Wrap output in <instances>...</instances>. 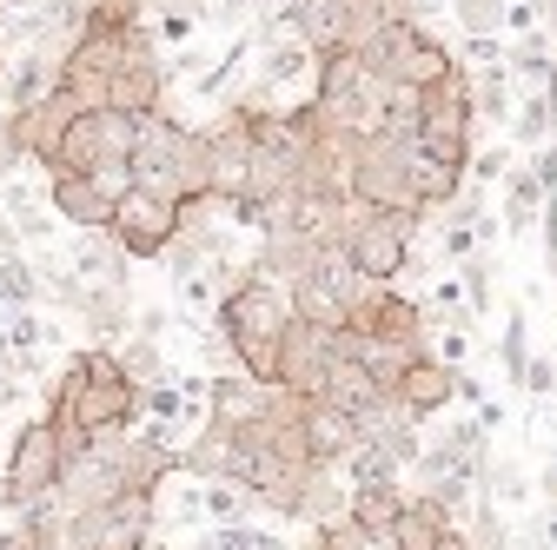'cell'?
<instances>
[{
  "instance_id": "b9f144b4",
  "label": "cell",
  "mask_w": 557,
  "mask_h": 550,
  "mask_svg": "<svg viewBox=\"0 0 557 550\" xmlns=\"http://www.w3.org/2000/svg\"><path fill=\"white\" fill-rule=\"evenodd\" d=\"M14 166H21V147H14V126H8V113H0V186L14 179Z\"/></svg>"
},
{
  "instance_id": "7c38bea8",
  "label": "cell",
  "mask_w": 557,
  "mask_h": 550,
  "mask_svg": "<svg viewBox=\"0 0 557 550\" xmlns=\"http://www.w3.org/2000/svg\"><path fill=\"white\" fill-rule=\"evenodd\" d=\"M81 107L66 100L60 87L47 93V100H34V107H21V113H8V126H14V147H21V160H34V166H47L53 173V147H60V133H66V120H74Z\"/></svg>"
},
{
  "instance_id": "7402d4cb",
  "label": "cell",
  "mask_w": 557,
  "mask_h": 550,
  "mask_svg": "<svg viewBox=\"0 0 557 550\" xmlns=\"http://www.w3.org/2000/svg\"><path fill=\"white\" fill-rule=\"evenodd\" d=\"M511 107H518V80L505 74V66L471 74V120L478 126H511Z\"/></svg>"
},
{
  "instance_id": "4dcf8cb0",
  "label": "cell",
  "mask_w": 557,
  "mask_h": 550,
  "mask_svg": "<svg viewBox=\"0 0 557 550\" xmlns=\"http://www.w3.org/2000/svg\"><path fill=\"white\" fill-rule=\"evenodd\" d=\"M113 359H120V372H126L133 385H153V378H166V359H160V346H153V338H126V346H120Z\"/></svg>"
},
{
  "instance_id": "ba28073f",
  "label": "cell",
  "mask_w": 557,
  "mask_h": 550,
  "mask_svg": "<svg viewBox=\"0 0 557 550\" xmlns=\"http://www.w3.org/2000/svg\"><path fill=\"white\" fill-rule=\"evenodd\" d=\"M352 332L379 338V346H398V352H425V305H418L411 292L398 286H366L352 299V318H345Z\"/></svg>"
},
{
  "instance_id": "5b68a950",
  "label": "cell",
  "mask_w": 557,
  "mask_h": 550,
  "mask_svg": "<svg viewBox=\"0 0 557 550\" xmlns=\"http://www.w3.org/2000/svg\"><path fill=\"white\" fill-rule=\"evenodd\" d=\"M432 213H359L352 226H345V259H352V272L366 286H392L405 252L418 246V233H425Z\"/></svg>"
},
{
  "instance_id": "d6986e66",
  "label": "cell",
  "mask_w": 557,
  "mask_h": 550,
  "mask_svg": "<svg viewBox=\"0 0 557 550\" xmlns=\"http://www.w3.org/2000/svg\"><path fill=\"white\" fill-rule=\"evenodd\" d=\"M319 398H325V404H338L345 418H359V411H372L385 391L372 385V372H366L359 359H338V352H332V372H325V391H319Z\"/></svg>"
},
{
  "instance_id": "8fae6325",
  "label": "cell",
  "mask_w": 557,
  "mask_h": 550,
  "mask_svg": "<svg viewBox=\"0 0 557 550\" xmlns=\"http://www.w3.org/2000/svg\"><path fill=\"white\" fill-rule=\"evenodd\" d=\"M160 100H166V60H160V47H153V34H147V40L133 47V60L107 80V107L147 120V113H160Z\"/></svg>"
},
{
  "instance_id": "c3c4849f",
  "label": "cell",
  "mask_w": 557,
  "mask_h": 550,
  "mask_svg": "<svg viewBox=\"0 0 557 550\" xmlns=\"http://www.w3.org/2000/svg\"><path fill=\"white\" fill-rule=\"evenodd\" d=\"M445 8V0H411V14H438Z\"/></svg>"
},
{
  "instance_id": "8d00e7d4",
  "label": "cell",
  "mask_w": 557,
  "mask_h": 550,
  "mask_svg": "<svg viewBox=\"0 0 557 550\" xmlns=\"http://www.w3.org/2000/svg\"><path fill=\"white\" fill-rule=\"evenodd\" d=\"M319 543H325V550H392L385 537H372V530H366V524H352V517L319 524Z\"/></svg>"
},
{
  "instance_id": "d590c367",
  "label": "cell",
  "mask_w": 557,
  "mask_h": 550,
  "mask_svg": "<svg viewBox=\"0 0 557 550\" xmlns=\"http://www.w3.org/2000/svg\"><path fill=\"white\" fill-rule=\"evenodd\" d=\"M498 365H505V378H511V385H524L531 338H524V312H518V305H511V325H505V338H498Z\"/></svg>"
},
{
  "instance_id": "1f68e13d",
  "label": "cell",
  "mask_w": 557,
  "mask_h": 550,
  "mask_svg": "<svg viewBox=\"0 0 557 550\" xmlns=\"http://www.w3.org/2000/svg\"><path fill=\"white\" fill-rule=\"evenodd\" d=\"M458 14V34H505V8L511 0H445Z\"/></svg>"
},
{
  "instance_id": "ac0fdd59",
  "label": "cell",
  "mask_w": 557,
  "mask_h": 550,
  "mask_svg": "<svg viewBox=\"0 0 557 550\" xmlns=\"http://www.w3.org/2000/svg\"><path fill=\"white\" fill-rule=\"evenodd\" d=\"M53 80H60V53L53 47H27L8 74H0V87H8V113H21V107H34V100H47L53 93Z\"/></svg>"
},
{
  "instance_id": "4316f807",
  "label": "cell",
  "mask_w": 557,
  "mask_h": 550,
  "mask_svg": "<svg viewBox=\"0 0 557 550\" xmlns=\"http://www.w3.org/2000/svg\"><path fill=\"white\" fill-rule=\"evenodd\" d=\"M199 511L213 524H246L252 517V491H239L233 477H206V485H199Z\"/></svg>"
},
{
  "instance_id": "ee69618b",
  "label": "cell",
  "mask_w": 557,
  "mask_h": 550,
  "mask_svg": "<svg viewBox=\"0 0 557 550\" xmlns=\"http://www.w3.org/2000/svg\"><path fill=\"white\" fill-rule=\"evenodd\" d=\"M537 498H544V504H550V511H557V458H550V464H544V471H537Z\"/></svg>"
},
{
  "instance_id": "f907efd6",
  "label": "cell",
  "mask_w": 557,
  "mask_h": 550,
  "mask_svg": "<svg viewBox=\"0 0 557 550\" xmlns=\"http://www.w3.org/2000/svg\"><path fill=\"white\" fill-rule=\"evenodd\" d=\"M0 74H8V53H0Z\"/></svg>"
},
{
  "instance_id": "277c9868",
  "label": "cell",
  "mask_w": 557,
  "mask_h": 550,
  "mask_svg": "<svg viewBox=\"0 0 557 550\" xmlns=\"http://www.w3.org/2000/svg\"><path fill=\"white\" fill-rule=\"evenodd\" d=\"M60 477H66V464H60L53 425H47V411H40V418H27V425L14 432V445H8V471H0V504L27 517V511L53 504Z\"/></svg>"
},
{
  "instance_id": "e0dca14e",
  "label": "cell",
  "mask_w": 557,
  "mask_h": 550,
  "mask_svg": "<svg viewBox=\"0 0 557 550\" xmlns=\"http://www.w3.org/2000/svg\"><path fill=\"white\" fill-rule=\"evenodd\" d=\"M66 265H74V279H81L87 292H126V265H133V259H126L107 233H81Z\"/></svg>"
},
{
  "instance_id": "9a60e30c",
  "label": "cell",
  "mask_w": 557,
  "mask_h": 550,
  "mask_svg": "<svg viewBox=\"0 0 557 550\" xmlns=\"http://www.w3.org/2000/svg\"><path fill=\"white\" fill-rule=\"evenodd\" d=\"M451 365H438V359H425V352H418L405 372H398V385H392V398L405 404V418L418 425V418H432V411H445L451 404Z\"/></svg>"
},
{
  "instance_id": "f1b7e54d",
  "label": "cell",
  "mask_w": 557,
  "mask_h": 550,
  "mask_svg": "<svg viewBox=\"0 0 557 550\" xmlns=\"http://www.w3.org/2000/svg\"><path fill=\"white\" fill-rule=\"evenodd\" d=\"M338 471H345V485H392V477H405V464H398L385 445H359Z\"/></svg>"
},
{
  "instance_id": "ffe728a7",
  "label": "cell",
  "mask_w": 557,
  "mask_h": 550,
  "mask_svg": "<svg viewBox=\"0 0 557 550\" xmlns=\"http://www.w3.org/2000/svg\"><path fill=\"white\" fill-rule=\"evenodd\" d=\"M405 498H411V491H405V477H392V485H352V504H345V517L366 524L372 537H392Z\"/></svg>"
},
{
  "instance_id": "44dd1931",
  "label": "cell",
  "mask_w": 557,
  "mask_h": 550,
  "mask_svg": "<svg viewBox=\"0 0 557 550\" xmlns=\"http://www.w3.org/2000/svg\"><path fill=\"white\" fill-rule=\"evenodd\" d=\"M445 530H451V517H445L425 491H418V498H405V511H398V524H392L385 543H392V550H432Z\"/></svg>"
},
{
  "instance_id": "484cf974",
  "label": "cell",
  "mask_w": 557,
  "mask_h": 550,
  "mask_svg": "<svg viewBox=\"0 0 557 550\" xmlns=\"http://www.w3.org/2000/svg\"><path fill=\"white\" fill-rule=\"evenodd\" d=\"M550 126H557V100H550V93H518V107H511V140L544 147Z\"/></svg>"
},
{
  "instance_id": "3957f363",
  "label": "cell",
  "mask_w": 557,
  "mask_h": 550,
  "mask_svg": "<svg viewBox=\"0 0 557 550\" xmlns=\"http://www.w3.org/2000/svg\"><path fill=\"white\" fill-rule=\"evenodd\" d=\"M133 186H147V192H166L180 205L206 199V133L180 126L166 107L139 120V140H133Z\"/></svg>"
},
{
  "instance_id": "4fadbf2b",
  "label": "cell",
  "mask_w": 557,
  "mask_h": 550,
  "mask_svg": "<svg viewBox=\"0 0 557 550\" xmlns=\"http://www.w3.org/2000/svg\"><path fill=\"white\" fill-rule=\"evenodd\" d=\"M47 199H53V213L74 233H107V220H113V192L100 179H87V173H53Z\"/></svg>"
},
{
  "instance_id": "7a4b0ae2",
  "label": "cell",
  "mask_w": 557,
  "mask_h": 550,
  "mask_svg": "<svg viewBox=\"0 0 557 550\" xmlns=\"http://www.w3.org/2000/svg\"><path fill=\"white\" fill-rule=\"evenodd\" d=\"M286 325H293L286 286L259 279L252 265L220 292V346L233 352V372H246L252 385H272V352H278V338H286Z\"/></svg>"
},
{
  "instance_id": "83f0119b",
  "label": "cell",
  "mask_w": 557,
  "mask_h": 550,
  "mask_svg": "<svg viewBox=\"0 0 557 550\" xmlns=\"http://www.w3.org/2000/svg\"><path fill=\"white\" fill-rule=\"evenodd\" d=\"M458 299H465V312L478 318V312H492L498 305V279H492V259H458Z\"/></svg>"
},
{
  "instance_id": "6da1fadb",
  "label": "cell",
  "mask_w": 557,
  "mask_h": 550,
  "mask_svg": "<svg viewBox=\"0 0 557 550\" xmlns=\"http://www.w3.org/2000/svg\"><path fill=\"white\" fill-rule=\"evenodd\" d=\"M47 411L74 418L94 445H107V438H126L133 432V418H139V385L120 372V359L107 346H87L81 359H66Z\"/></svg>"
},
{
  "instance_id": "60d3db41",
  "label": "cell",
  "mask_w": 557,
  "mask_h": 550,
  "mask_svg": "<svg viewBox=\"0 0 557 550\" xmlns=\"http://www.w3.org/2000/svg\"><path fill=\"white\" fill-rule=\"evenodd\" d=\"M524 391H531V398H557V365H550V359H531V365H524Z\"/></svg>"
},
{
  "instance_id": "836d02e7",
  "label": "cell",
  "mask_w": 557,
  "mask_h": 550,
  "mask_svg": "<svg viewBox=\"0 0 557 550\" xmlns=\"http://www.w3.org/2000/svg\"><path fill=\"white\" fill-rule=\"evenodd\" d=\"M206 550H286V537L259 530V524H220L213 537H206Z\"/></svg>"
},
{
  "instance_id": "30bf717a",
  "label": "cell",
  "mask_w": 557,
  "mask_h": 550,
  "mask_svg": "<svg viewBox=\"0 0 557 550\" xmlns=\"http://www.w3.org/2000/svg\"><path fill=\"white\" fill-rule=\"evenodd\" d=\"M246 179H252V126L226 107L220 126H206V192L233 205V199H246Z\"/></svg>"
},
{
  "instance_id": "603a6c76",
  "label": "cell",
  "mask_w": 557,
  "mask_h": 550,
  "mask_svg": "<svg viewBox=\"0 0 557 550\" xmlns=\"http://www.w3.org/2000/svg\"><path fill=\"white\" fill-rule=\"evenodd\" d=\"M451 66H458V60H451V47H445L438 34L418 27V40H411V47H405V60H398V80H411L418 93H425L432 80H445V74H451Z\"/></svg>"
},
{
  "instance_id": "2e32d148",
  "label": "cell",
  "mask_w": 557,
  "mask_h": 550,
  "mask_svg": "<svg viewBox=\"0 0 557 550\" xmlns=\"http://www.w3.org/2000/svg\"><path fill=\"white\" fill-rule=\"evenodd\" d=\"M259 404H265V385H252L246 372H220L206 385V425L246 432V425H259Z\"/></svg>"
},
{
  "instance_id": "cb8c5ba5",
  "label": "cell",
  "mask_w": 557,
  "mask_h": 550,
  "mask_svg": "<svg viewBox=\"0 0 557 550\" xmlns=\"http://www.w3.org/2000/svg\"><path fill=\"white\" fill-rule=\"evenodd\" d=\"M306 74H319V53H306L293 34H278L272 47H265V66H259V87H293V80H306Z\"/></svg>"
},
{
  "instance_id": "9c48e42d",
  "label": "cell",
  "mask_w": 557,
  "mask_h": 550,
  "mask_svg": "<svg viewBox=\"0 0 557 550\" xmlns=\"http://www.w3.org/2000/svg\"><path fill=\"white\" fill-rule=\"evenodd\" d=\"M325 372H332V332L293 318L286 338H278V352H272V385L293 391V398H319L325 391Z\"/></svg>"
},
{
  "instance_id": "f546056e",
  "label": "cell",
  "mask_w": 557,
  "mask_h": 550,
  "mask_svg": "<svg viewBox=\"0 0 557 550\" xmlns=\"http://www.w3.org/2000/svg\"><path fill=\"white\" fill-rule=\"evenodd\" d=\"M0 299H8L14 312H34V299H40V272L21 252H0Z\"/></svg>"
},
{
  "instance_id": "7dc6e473",
  "label": "cell",
  "mask_w": 557,
  "mask_h": 550,
  "mask_svg": "<svg viewBox=\"0 0 557 550\" xmlns=\"http://www.w3.org/2000/svg\"><path fill=\"white\" fill-rule=\"evenodd\" d=\"M432 550H471V543H465V530H445V537H438Z\"/></svg>"
},
{
  "instance_id": "bcb514c9",
  "label": "cell",
  "mask_w": 557,
  "mask_h": 550,
  "mask_svg": "<svg viewBox=\"0 0 557 550\" xmlns=\"http://www.w3.org/2000/svg\"><path fill=\"white\" fill-rule=\"evenodd\" d=\"M213 8H220L226 21H239V14H252V0H213Z\"/></svg>"
},
{
  "instance_id": "f6af8a7d",
  "label": "cell",
  "mask_w": 557,
  "mask_h": 550,
  "mask_svg": "<svg viewBox=\"0 0 557 550\" xmlns=\"http://www.w3.org/2000/svg\"><path fill=\"white\" fill-rule=\"evenodd\" d=\"M537 543H544V550H557V511H544V517H537Z\"/></svg>"
},
{
  "instance_id": "74e56055",
  "label": "cell",
  "mask_w": 557,
  "mask_h": 550,
  "mask_svg": "<svg viewBox=\"0 0 557 550\" xmlns=\"http://www.w3.org/2000/svg\"><path fill=\"white\" fill-rule=\"evenodd\" d=\"M505 173H511V153H505V147H484V153H471V166H465L471 186H492V179H505Z\"/></svg>"
},
{
  "instance_id": "d4e9b609",
  "label": "cell",
  "mask_w": 557,
  "mask_h": 550,
  "mask_svg": "<svg viewBox=\"0 0 557 550\" xmlns=\"http://www.w3.org/2000/svg\"><path fill=\"white\" fill-rule=\"evenodd\" d=\"M537 213H544V192L531 186V173H511V186H505V205H498V226H505L511 239H524Z\"/></svg>"
},
{
  "instance_id": "681fc988",
  "label": "cell",
  "mask_w": 557,
  "mask_h": 550,
  "mask_svg": "<svg viewBox=\"0 0 557 550\" xmlns=\"http://www.w3.org/2000/svg\"><path fill=\"white\" fill-rule=\"evenodd\" d=\"M299 550H325V543H319V524H312V530L299 537Z\"/></svg>"
},
{
  "instance_id": "7bdbcfd3",
  "label": "cell",
  "mask_w": 557,
  "mask_h": 550,
  "mask_svg": "<svg viewBox=\"0 0 557 550\" xmlns=\"http://www.w3.org/2000/svg\"><path fill=\"white\" fill-rule=\"evenodd\" d=\"M537 438L544 451H557V398H537Z\"/></svg>"
},
{
  "instance_id": "5bb4252c",
  "label": "cell",
  "mask_w": 557,
  "mask_h": 550,
  "mask_svg": "<svg viewBox=\"0 0 557 550\" xmlns=\"http://www.w3.org/2000/svg\"><path fill=\"white\" fill-rule=\"evenodd\" d=\"M299 438H306V458H312V464H345V458L359 451V425L345 418L338 404H325V398H306Z\"/></svg>"
},
{
  "instance_id": "d6a6232c",
  "label": "cell",
  "mask_w": 557,
  "mask_h": 550,
  "mask_svg": "<svg viewBox=\"0 0 557 550\" xmlns=\"http://www.w3.org/2000/svg\"><path fill=\"white\" fill-rule=\"evenodd\" d=\"M465 74H492V66H505V40L498 34H458V53H451Z\"/></svg>"
},
{
  "instance_id": "ab89813d",
  "label": "cell",
  "mask_w": 557,
  "mask_h": 550,
  "mask_svg": "<svg viewBox=\"0 0 557 550\" xmlns=\"http://www.w3.org/2000/svg\"><path fill=\"white\" fill-rule=\"evenodd\" d=\"M438 252L458 265V259H471V252H478V233H471V226H438Z\"/></svg>"
},
{
  "instance_id": "52a82bcc",
  "label": "cell",
  "mask_w": 557,
  "mask_h": 550,
  "mask_svg": "<svg viewBox=\"0 0 557 550\" xmlns=\"http://www.w3.org/2000/svg\"><path fill=\"white\" fill-rule=\"evenodd\" d=\"M352 205H366V213H425L405 179V147L385 140V133L359 140V153H352Z\"/></svg>"
},
{
  "instance_id": "8992f818",
  "label": "cell",
  "mask_w": 557,
  "mask_h": 550,
  "mask_svg": "<svg viewBox=\"0 0 557 550\" xmlns=\"http://www.w3.org/2000/svg\"><path fill=\"white\" fill-rule=\"evenodd\" d=\"M107 239H113L126 259H160V252L180 239V199L147 192V186L120 192V199H113V220H107Z\"/></svg>"
},
{
  "instance_id": "e575fe53",
  "label": "cell",
  "mask_w": 557,
  "mask_h": 550,
  "mask_svg": "<svg viewBox=\"0 0 557 550\" xmlns=\"http://www.w3.org/2000/svg\"><path fill=\"white\" fill-rule=\"evenodd\" d=\"M0 550H60V543H53V511H47V504L27 511L8 537H0Z\"/></svg>"
},
{
  "instance_id": "f35d334b",
  "label": "cell",
  "mask_w": 557,
  "mask_h": 550,
  "mask_svg": "<svg viewBox=\"0 0 557 550\" xmlns=\"http://www.w3.org/2000/svg\"><path fill=\"white\" fill-rule=\"evenodd\" d=\"M531 186H537L544 199H557V140L537 147V160H531Z\"/></svg>"
}]
</instances>
